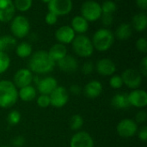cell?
<instances>
[{"instance_id": "cell-27", "label": "cell", "mask_w": 147, "mask_h": 147, "mask_svg": "<svg viewBox=\"0 0 147 147\" xmlns=\"http://www.w3.org/2000/svg\"><path fill=\"white\" fill-rule=\"evenodd\" d=\"M16 46V39L9 35L0 36V51L6 52Z\"/></svg>"}, {"instance_id": "cell-25", "label": "cell", "mask_w": 147, "mask_h": 147, "mask_svg": "<svg viewBox=\"0 0 147 147\" xmlns=\"http://www.w3.org/2000/svg\"><path fill=\"white\" fill-rule=\"evenodd\" d=\"M131 26L133 29H135L138 32H143L146 29L147 16L145 12H140L134 15L132 18Z\"/></svg>"}, {"instance_id": "cell-30", "label": "cell", "mask_w": 147, "mask_h": 147, "mask_svg": "<svg viewBox=\"0 0 147 147\" xmlns=\"http://www.w3.org/2000/svg\"><path fill=\"white\" fill-rule=\"evenodd\" d=\"M101 9L102 14L113 15L117 10V4L113 0H106L101 4Z\"/></svg>"}, {"instance_id": "cell-46", "label": "cell", "mask_w": 147, "mask_h": 147, "mask_svg": "<svg viewBox=\"0 0 147 147\" xmlns=\"http://www.w3.org/2000/svg\"><path fill=\"white\" fill-rule=\"evenodd\" d=\"M1 147H10V146H3Z\"/></svg>"}, {"instance_id": "cell-47", "label": "cell", "mask_w": 147, "mask_h": 147, "mask_svg": "<svg viewBox=\"0 0 147 147\" xmlns=\"http://www.w3.org/2000/svg\"><path fill=\"white\" fill-rule=\"evenodd\" d=\"M117 1H122V0H117Z\"/></svg>"}, {"instance_id": "cell-26", "label": "cell", "mask_w": 147, "mask_h": 147, "mask_svg": "<svg viewBox=\"0 0 147 147\" xmlns=\"http://www.w3.org/2000/svg\"><path fill=\"white\" fill-rule=\"evenodd\" d=\"M16 54L18 57L24 59L30 57L33 54L32 45L28 42H22L16 46Z\"/></svg>"}, {"instance_id": "cell-39", "label": "cell", "mask_w": 147, "mask_h": 147, "mask_svg": "<svg viewBox=\"0 0 147 147\" xmlns=\"http://www.w3.org/2000/svg\"><path fill=\"white\" fill-rule=\"evenodd\" d=\"M58 18H59V16H57L55 14H53L52 12H47L46 16H45V22L47 24L52 26V25H54L57 23Z\"/></svg>"}, {"instance_id": "cell-21", "label": "cell", "mask_w": 147, "mask_h": 147, "mask_svg": "<svg viewBox=\"0 0 147 147\" xmlns=\"http://www.w3.org/2000/svg\"><path fill=\"white\" fill-rule=\"evenodd\" d=\"M111 106L118 110L127 109L130 107L128 101V96L126 93H118L115 94L111 99Z\"/></svg>"}, {"instance_id": "cell-22", "label": "cell", "mask_w": 147, "mask_h": 147, "mask_svg": "<svg viewBox=\"0 0 147 147\" xmlns=\"http://www.w3.org/2000/svg\"><path fill=\"white\" fill-rule=\"evenodd\" d=\"M47 53L55 62H58L67 55V49L65 45L57 42L49 49Z\"/></svg>"}, {"instance_id": "cell-6", "label": "cell", "mask_w": 147, "mask_h": 147, "mask_svg": "<svg viewBox=\"0 0 147 147\" xmlns=\"http://www.w3.org/2000/svg\"><path fill=\"white\" fill-rule=\"evenodd\" d=\"M81 16L90 22H96L101 18L102 14L101 4L95 0H87L81 5Z\"/></svg>"}, {"instance_id": "cell-42", "label": "cell", "mask_w": 147, "mask_h": 147, "mask_svg": "<svg viewBox=\"0 0 147 147\" xmlns=\"http://www.w3.org/2000/svg\"><path fill=\"white\" fill-rule=\"evenodd\" d=\"M25 144V138L23 136L18 135L13 138L12 139V145L15 147H22Z\"/></svg>"}, {"instance_id": "cell-9", "label": "cell", "mask_w": 147, "mask_h": 147, "mask_svg": "<svg viewBox=\"0 0 147 147\" xmlns=\"http://www.w3.org/2000/svg\"><path fill=\"white\" fill-rule=\"evenodd\" d=\"M72 8V0H51L47 3L48 12H52L57 16H63L70 14Z\"/></svg>"}, {"instance_id": "cell-28", "label": "cell", "mask_w": 147, "mask_h": 147, "mask_svg": "<svg viewBox=\"0 0 147 147\" xmlns=\"http://www.w3.org/2000/svg\"><path fill=\"white\" fill-rule=\"evenodd\" d=\"M84 123V118L80 114H74L70 119L69 126H70V128L72 131L78 132L83 127Z\"/></svg>"}, {"instance_id": "cell-12", "label": "cell", "mask_w": 147, "mask_h": 147, "mask_svg": "<svg viewBox=\"0 0 147 147\" xmlns=\"http://www.w3.org/2000/svg\"><path fill=\"white\" fill-rule=\"evenodd\" d=\"M95 70L102 76L110 77L116 72V65L109 58H102L95 64Z\"/></svg>"}, {"instance_id": "cell-1", "label": "cell", "mask_w": 147, "mask_h": 147, "mask_svg": "<svg viewBox=\"0 0 147 147\" xmlns=\"http://www.w3.org/2000/svg\"><path fill=\"white\" fill-rule=\"evenodd\" d=\"M56 62L50 57L47 51L37 50L31 55L28 60V68L36 75L51 73L55 68Z\"/></svg>"}, {"instance_id": "cell-19", "label": "cell", "mask_w": 147, "mask_h": 147, "mask_svg": "<svg viewBox=\"0 0 147 147\" xmlns=\"http://www.w3.org/2000/svg\"><path fill=\"white\" fill-rule=\"evenodd\" d=\"M103 91V87L101 81L92 80L89 81L83 89L84 94L88 99H96L99 97Z\"/></svg>"}, {"instance_id": "cell-37", "label": "cell", "mask_w": 147, "mask_h": 147, "mask_svg": "<svg viewBox=\"0 0 147 147\" xmlns=\"http://www.w3.org/2000/svg\"><path fill=\"white\" fill-rule=\"evenodd\" d=\"M100 19L102 20V23L105 28L111 26L114 23V16L111 14H102Z\"/></svg>"}, {"instance_id": "cell-45", "label": "cell", "mask_w": 147, "mask_h": 147, "mask_svg": "<svg viewBox=\"0 0 147 147\" xmlns=\"http://www.w3.org/2000/svg\"><path fill=\"white\" fill-rule=\"evenodd\" d=\"M50 1H51V0H41V2H42V3H47H47H48Z\"/></svg>"}, {"instance_id": "cell-23", "label": "cell", "mask_w": 147, "mask_h": 147, "mask_svg": "<svg viewBox=\"0 0 147 147\" xmlns=\"http://www.w3.org/2000/svg\"><path fill=\"white\" fill-rule=\"evenodd\" d=\"M36 97H37V90L32 85L23 87L22 88H19L18 90V99H20L22 101L29 102L35 100Z\"/></svg>"}, {"instance_id": "cell-24", "label": "cell", "mask_w": 147, "mask_h": 147, "mask_svg": "<svg viewBox=\"0 0 147 147\" xmlns=\"http://www.w3.org/2000/svg\"><path fill=\"white\" fill-rule=\"evenodd\" d=\"M133 30L134 29L130 23H122L116 28L114 35H115V37H116L118 40L126 41V40H128L132 36Z\"/></svg>"}, {"instance_id": "cell-14", "label": "cell", "mask_w": 147, "mask_h": 147, "mask_svg": "<svg viewBox=\"0 0 147 147\" xmlns=\"http://www.w3.org/2000/svg\"><path fill=\"white\" fill-rule=\"evenodd\" d=\"M33 78L34 74L28 68H20L15 73L12 82L16 87V88H22L23 87L31 85L33 83Z\"/></svg>"}, {"instance_id": "cell-44", "label": "cell", "mask_w": 147, "mask_h": 147, "mask_svg": "<svg viewBox=\"0 0 147 147\" xmlns=\"http://www.w3.org/2000/svg\"><path fill=\"white\" fill-rule=\"evenodd\" d=\"M136 5L141 10H146L147 9V0H135Z\"/></svg>"}, {"instance_id": "cell-38", "label": "cell", "mask_w": 147, "mask_h": 147, "mask_svg": "<svg viewBox=\"0 0 147 147\" xmlns=\"http://www.w3.org/2000/svg\"><path fill=\"white\" fill-rule=\"evenodd\" d=\"M147 120V113L146 110H140L136 113L135 120L134 121L139 125V124H144Z\"/></svg>"}, {"instance_id": "cell-32", "label": "cell", "mask_w": 147, "mask_h": 147, "mask_svg": "<svg viewBox=\"0 0 147 147\" xmlns=\"http://www.w3.org/2000/svg\"><path fill=\"white\" fill-rule=\"evenodd\" d=\"M10 67V58L6 52L0 51V75L5 73Z\"/></svg>"}, {"instance_id": "cell-8", "label": "cell", "mask_w": 147, "mask_h": 147, "mask_svg": "<svg viewBox=\"0 0 147 147\" xmlns=\"http://www.w3.org/2000/svg\"><path fill=\"white\" fill-rule=\"evenodd\" d=\"M121 76L123 81V84L132 90L140 88L143 81V76L139 70L134 68H127L124 70Z\"/></svg>"}, {"instance_id": "cell-10", "label": "cell", "mask_w": 147, "mask_h": 147, "mask_svg": "<svg viewBox=\"0 0 147 147\" xmlns=\"http://www.w3.org/2000/svg\"><path fill=\"white\" fill-rule=\"evenodd\" d=\"M138 124L133 119L125 118L121 120L116 126V132L119 136L121 138H132L137 134L138 132Z\"/></svg>"}, {"instance_id": "cell-5", "label": "cell", "mask_w": 147, "mask_h": 147, "mask_svg": "<svg viewBox=\"0 0 147 147\" xmlns=\"http://www.w3.org/2000/svg\"><path fill=\"white\" fill-rule=\"evenodd\" d=\"M9 29L12 36L16 39H22L28 36L30 33V22L26 16L22 15H16L10 21Z\"/></svg>"}, {"instance_id": "cell-35", "label": "cell", "mask_w": 147, "mask_h": 147, "mask_svg": "<svg viewBox=\"0 0 147 147\" xmlns=\"http://www.w3.org/2000/svg\"><path fill=\"white\" fill-rule=\"evenodd\" d=\"M95 70V64L92 62H85L82 67H81V72L84 75H91Z\"/></svg>"}, {"instance_id": "cell-43", "label": "cell", "mask_w": 147, "mask_h": 147, "mask_svg": "<svg viewBox=\"0 0 147 147\" xmlns=\"http://www.w3.org/2000/svg\"><path fill=\"white\" fill-rule=\"evenodd\" d=\"M69 91L71 94H72L73 95H79L83 93V89L82 88L78 85V84H73L69 88Z\"/></svg>"}, {"instance_id": "cell-29", "label": "cell", "mask_w": 147, "mask_h": 147, "mask_svg": "<svg viewBox=\"0 0 147 147\" xmlns=\"http://www.w3.org/2000/svg\"><path fill=\"white\" fill-rule=\"evenodd\" d=\"M13 3L16 10L20 12H27L31 9L33 0H13Z\"/></svg>"}, {"instance_id": "cell-41", "label": "cell", "mask_w": 147, "mask_h": 147, "mask_svg": "<svg viewBox=\"0 0 147 147\" xmlns=\"http://www.w3.org/2000/svg\"><path fill=\"white\" fill-rule=\"evenodd\" d=\"M138 138L140 141L146 142L147 141V127L146 126H143L140 129H138L137 132Z\"/></svg>"}, {"instance_id": "cell-33", "label": "cell", "mask_w": 147, "mask_h": 147, "mask_svg": "<svg viewBox=\"0 0 147 147\" xmlns=\"http://www.w3.org/2000/svg\"><path fill=\"white\" fill-rule=\"evenodd\" d=\"M109 84L110 88H112L114 89H120L124 86L121 76L119 75H113L112 76H110Z\"/></svg>"}, {"instance_id": "cell-40", "label": "cell", "mask_w": 147, "mask_h": 147, "mask_svg": "<svg viewBox=\"0 0 147 147\" xmlns=\"http://www.w3.org/2000/svg\"><path fill=\"white\" fill-rule=\"evenodd\" d=\"M143 77L147 76V57L144 56L140 63V71H139Z\"/></svg>"}, {"instance_id": "cell-3", "label": "cell", "mask_w": 147, "mask_h": 147, "mask_svg": "<svg viewBox=\"0 0 147 147\" xmlns=\"http://www.w3.org/2000/svg\"><path fill=\"white\" fill-rule=\"evenodd\" d=\"M115 37L114 32L108 28H101L97 29L91 39L94 49L99 52H106L114 45Z\"/></svg>"}, {"instance_id": "cell-31", "label": "cell", "mask_w": 147, "mask_h": 147, "mask_svg": "<svg viewBox=\"0 0 147 147\" xmlns=\"http://www.w3.org/2000/svg\"><path fill=\"white\" fill-rule=\"evenodd\" d=\"M21 119H22V115L20 112L17 110H12L7 115V123L10 126H15L20 123Z\"/></svg>"}, {"instance_id": "cell-18", "label": "cell", "mask_w": 147, "mask_h": 147, "mask_svg": "<svg viewBox=\"0 0 147 147\" xmlns=\"http://www.w3.org/2000/svg\"><path fill=\"white\" fill-rule=\"evenodd\" d=\"M56 63L59 68L62 72L66 73V74L74 73L78 70V62L77 59L74 56L68 55V54Z\"/></svg>"}, {"instance_id": "cell-34", "label": "cell", "mask_w": 147, "mask_h": 147, "mask_svg": "<svg viewBox=\"0 0 147 147\" xmlns=\"http://www.w3.org/2000/svg\"><path fill=\"white\" fill-rule=\"evenodd\" d=\"M36 103H37L38 107H40L41 108H47V107H48L49 106H51L49 95L40 94L39 96L36 97Z\"/></svg>"}, {"instance_id": "cell-11", "label": "cell", "mask_w": 147, "mask_h": 147, "mask_svg": "<svg viewBox=\"0 0 147 147\" xmlns=\"http://www.w3.org/2000/svg\"><path fill=\"white\" fill-rule=\"evenodd\" d=\"M50 104L55 108L64 107L69 101V92L68 90L62 87L58 86L49 95Z\"/></svg>"}, {"instance_id": "cell-15", "label": "cell", "mask_w": 147, "mask_h": 147, "mask_svg": "<svg viewBox=\"0 0 147 147\" xmlns=\"http://www.w3.org/2000/svg\"><path fill=\"white\" fill-rule=\"evenodd\" d=\"M127 96L130 107L132 106L136 108L142 109L147 106V93L144 89H134L127 94Z\"/></svg>"}, {"instance_id": "cell-13", "label": "cell", "mask_w": 147, "mask_h": 147, "mask_svg": "<svg viewBox=\"0 0 147 147\" xmlns=\"http://www.w3.org/2000/svg\"><path fill=\"white\" fill-rule=\"evenodd\" d=\"M92 136L84 131H78L72 135L70 140V147H94Z\"/></svg>"}, {"instance_id": "cell-20", "label": "cell", "mask_w": 147, "mask_h": 147, "mask_svg": "<svg viewBox=\"0 0 147 147\" xmlns=\"http://www.w3.org/2000/svg\"><path fill=\"white\" fill-rule=\"evenodd\" d=\"M71 29L78 35H85L89 29V22L85 20L81 15L75 16L71 22Z\"/></svg>"}, {"instance_id": "cell-16", "label": "cell", "mask_w": 147, "mask_h": 147, "mask_svg": "<svg viewBox=\"0 0 147 147\" xmlns=\"http://www.w3.org/2000/svg\"><path fill=\"white\" fill-rule=\"evenodd\" d=\"M54 36L59 43L66 45L72 42L76 36V33L70 25H63L55 31Z\"/></svg>"}, {"instance_id": "cell-4", "label": "cell", "mask_w": 147, "mask_h": 147, "mask_svg": "<svg viewBox=\"0 0 147 147\" xmlns=\"http://www.w3.org/2000/svg\"><path fill=\"white\" fill-rule=\"evenodd\" d=\"M71 46L73 52L82 58L90 57L95 50L91 39L86 35H76Z\"/></svg>"}, {"instance_id": "cell-17", "label": "cell", "mask_w": 147, "mask_h": 147, "mask_svg": "<svg viewBox=\"0 0 147 147\" xmlns=\"http://www.w3.org/2000/svg\"><path fill=\"white\" fill-rule=\"evenodd\" d=\"M16 16L13 0H0V22L9 23Z\"/></svg>"}, {"instance_id": "cell-7", "label": "cell", "mask_w": 147, "mask_h": 147, "mask_svg": "<svg viewBox=\"0 0 147 147\" xmlns=\"http://www.w3.org/2000/svg\"><path fill=\"white\" fill-rule=\"evenodd\" d=\"M33 83L36 85V90L40 94L50 95L51 93L59 86L58 81L53 76H46L40 78L38 75H34Z\"/></svg>"}, {"instance_id": "cell-36", "label": "cell", "mask_w": 147, "mask_h": 147, "mask_svg": "<svg viewBox=\"0 0 147 147\" xmlns=\"http://www.w3.org/2000/svg\"><path fill=\"white\" fill-rule=\"evenodd\" d=\"M136 49L139 52L146 54L147 52V40L145 37H140L136 41Z\"/></svg>"}, {"instance_id": "cell-2", "label": "cell", "mask_w": 147, "mask_h": 147, "mask_svg": "<svg viewBox=\"0 0 147 147\" xmlns=\"http://www.w3.org/2000/svg\"><path fill=\"white\" fill-rule=\"evenodd\" d=\"M18 101V89L11 81H0V107L8 109Z\"/></svg>"}]
</instances>
